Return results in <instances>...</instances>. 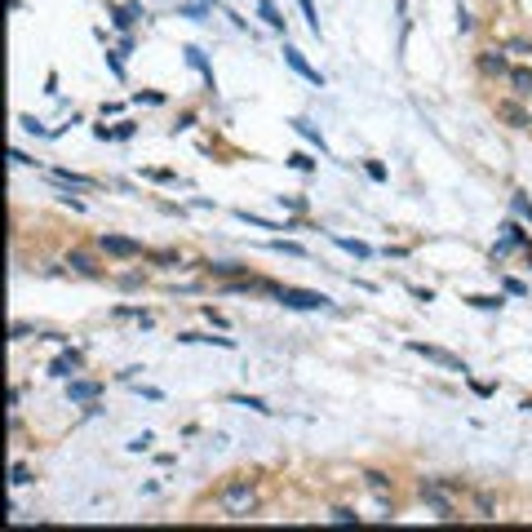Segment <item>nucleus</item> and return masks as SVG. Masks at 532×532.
Returning <instances> with one entry per match:
<instances>
[{"label":"nucleus","mask_w":532,"mask_h":532,"mask_svg":"<svg viewBox=\"0 0 532 532\" xmlns=\"http://www.w3.org/2000/svg\"><path fill=\"white\" fill-rule=\"evenodd\" d=\"M275 297L284 302L288 311H329L333 306V297H324V293H311V288H275Z\"/></svg>","instance_id":"obj_1"},{"label":"nucleus","mask_w":532,"mask_h":532,"mask_svg":"<svg viewBox=\"0 0 532 532\" xmlns=\"http://www.w3.org/2000/svg\"><path fill=\"white\" fill-rule=\"evenodd\" d=\"M253 501H258V497H253V483L249 479H235L231 488H222V510L231 519H244L253 510Z\"/></svg>","instance_id":"obj_2"},{"label":"nucleus","mask_w":532,"mask_h":532,"mask_svg":"<svg viewBox=\"0 0 532 532\" xmlns=\"http://www.w3.org/2000/svg\"><path fill=\"white\" fill-rule=\"evenodd\" d=\"M98 249L111 253V258H142V240H129V235H116V231H102L98 235Z\"/></svg>","instance_id":"obj_3"},{"label":"nucleus","mask_w":532,"mask_h":532,"mask_svg":"<svg viewBox=\"0 0 532 532\" xmlns=\"http://www.w3.org/2000/svg\"><path fill=\"white\" fill-rule=\"evenodd\" d=\"M408 350L413 355H426V359H435V364H444V368H453V373H466V364L457 355H448V350H439V346H426V342H408Z\"/></svg>","instance_id":"obj_4"},{"label":"nucleus","mask_w":532,"mask_h":532,"mask_svg":"<svg viewBox=\"0 0 532 532\" xmlns=\"http://www.w3.org/2000/svg\"><path fill=\"white\" fill-rule=\"evenodd\" d=\"M284 63L293 67V71H297L302 80H311V84H315V89H324V76H320V71H315V67L306 63V58H302V49H293V45H284Z\"/></svg>","instance_id":"obj_5"},{"label":"nucleus","mask_w":532,"mask_h":532,"mask_svg":"<svg viewBox=\"0 0 532 532\" xmlns=\"http://www.w3.org/2000/svg\"><path fill=\"white\" fill-rule=\"evenodd\" d=\"M98 395H102V382H76V377H71V386H67L71 404H93Z\"/></svg>","instance_id":"obj_6"},{"label":"nucleus","mask_w":532,"mask_h":532,"mask_svg":"<svg viewBox=\"0 0 532 532\" xmlns=\"http://www.w3.org/2000/svg\"><path fill=\"white\" fill-rule=\"evenodd\" d=\"M76 373H80V350H63V355H58L54 359V364H49V377H76Z\"/></svg>","instance_id":"obj_7"},{"label":"nucleus","mask_w":532,"mask_h":532,"mask_svg":"<svg viewBox=\"0 0 532 532\" xmlns=\"http://www.w3.org/2000/svg\"><path fill=\"white\" fill-rule=\"evenodd\" d=\"M138 18H147V9H142L138 0H133V5H111V22H116L120 31H125V27H133Z\"/></svg>","instance_id":"obj_8"},{"label":"nucleus","mask_w":532,"mask_h":532,"mask_svg":"<svg viewBox=\"0 0 532 532\" xmlns=\"http://www.w3.org/2000/svg\"><path fill=\"white\" fill-rule=\"evenodd\" d=\"M187 63H191V67H196L200 76H204V84H209V89H217V80H213V67H209V58H204V54L196 49V45H187Z\"/></svg>","instance_id":"obj_9"},{"label":"nucleus","mask_w":532,"mask_h":532,"mask_svg":"<svg viewBox=\"0 0 532 532\" xmlns=\"http://www.w3.org/2000/svg\"><path fill=\"white\" fill-rule=\"evenodd\" d=\"M293 129L311 142V147H320V155H329V142H324V133H320L315 125H311V120H293Z\"/></svg>","instance_id":"obj_10"},{"label":"nucleus","mask_w":532,"mask_h":532,"mask_svg":"<svg viewBox=\"0 0 532 532\" xmlns=\"http://www.w3.org/2000/svg\"><path fill=\"white\" fill-rule=\"evenodd\" d=\"M178 342H204V346H222V350H235V342L231 337H209V333H178Z\"/></svg>","instance_id":"obj_11"},{"label":"nucleus","mask_w":532,"mask_h":532,"mask_svg":"<svg viewBox=\"0 0 532 532\" xmlns=\"http://www.w3.org/2000/svg\"><path fill=\"white\" fill-rule=\"evenodd\" d=\"M231 404H235V408H249V413H262V417H271V413H275V408L266 404V399H253V395H231Z\"/></svg>","instance_id":"obj_12"},{"label":"nucleus","mask_w":532,"mask_h":532,"mask_svg":"<svg viewBox=\"0 0 532 532\" xmlns=\"http://www.w3.org/2000/svg\"><path fill=\"white\" fill-rule=\"evenodd\" d=\"M54 182H63V187H80V191H93V187H98V182H93V178L67 173V169H54Z\"/></svg>","instance_id":"obj_13"},{"label":"nucleus","mask_w":532,"mask_h":532,"mask_svg":"<svg viewBox=\"0 0 532 532\" xmlns=\"http://www.w3.org/2000/svg\"><path fill=\"white\" fill-rule=\"evenodd\" d=\"M510 84H515L519 98H532V71H528V67H515V71H510Z\"/></svg>","instance_id":"obj_14"},{"label":"nucleus","mask_w":532,"mask_h":532,"mask_svg":"<svg viewBox=\"0 0 532 532\" xmlns=\"http://www.w3.org/2000/svg\"><path fill=\"white\" fill-rule=\"evenodd\" d=\"M258 14L266 18V27H275V31H284V18H280V9H275V0H262V5H258Z\"/></svg>","instance_id":"obj_15"},{"label":"nucleus","mask_w":532,"mask_h":532,"mask_svg":"<svg viewBox=\"0 0 532 532\" xmlns=\"http://www.w3.org/2000/svg\"><path fill=\"white\" fill-rule=\"evenodd\" d=\"M235 217H240V222H249V226H258V231H284L280 222H266V217H258V213H249V209H240Z\"/></svg>","instance_id":"obj_16"},{"label":"nucleus","mask_w":532,"mask_h":532,"mask_svg":"<svg viewBox=\"0 0 532 532\" xmlns=\"http://www.w3.org/2000/svg\"><path fill=\"white\" fill-rule=\"evenodd\" d=\"M333 244H337V249H346V253H355V258H373V249H368V244H359V240H346V235H333Z\"/></svg>","instance_id":"obj_17"},{"label":"nucleus","mask_w":532,"mask_h":532,"mask_svg":"<svg viewBox=\"0 0 532 532\" xmlns=\"http://www.w3.org/2000/svg\"><path fill=\"white\" fill-rule=\"evenodd\" d=\"M271 249H275V253H288V258H306V249L293 244V240H271Z\"/></svg>","instance_id":"obj_18"},{"label":"nucleus","mask_w":532,"mask_h":532,"mask_svg":"<svg viewBox=\"0 0 532 532\" xmlns=\"http://www.w3.org/2000/svg\"><path fill=\"white\" fill-rule=\"evenodd\" d=\"M510 209H515V213H519V217H524V222H532V200H528V196H524V191H519V196H515V200H510Z\"/></svg>","instance_id":"obj_19"},{"label":"nucleus","mask_w":532,"mask_h":532,"mask_svg":"<svg viewBox=\"0 0 532 532\" xmlns=\"http://www.w3.org/2000/svg\"><path fill=\"white\" fill-rule=\"evenodd\" d=\"M18 125L27 129V133H36V138H49V129H45V125H40L36 116H18Z\"/></svg>","instance_id":"obj_20"},{"label":"nucleus","mask_w":532,"mask_h":532,"mask_svg":"<svg viewBox=\"0 0 532 532\" xmlns=\"http://www.w3.org/2000/svg\"><path fill=\"white\" fill-rule=\"evenodd\" d=\"M470 306H479V311H501V297H483V293H475V297H466Z\"/></svg>","instance_id":"obj_21"},{"label":"nucleus","mask_w":532,"mask_h":532,"mask_svg":"<svg viewBox=\"0 0 532 532\" xmlns=\"http://www.w3.org/2000/svg\"><path fill=\"white\" fill-rule=\"evenodd\" d=\"M288 164H293L297 173H311V169H315V160H311V155H302V151H293V155H288Z\"/></svg>","instance_id":"obj_22"},{"label":"nucleus","mask_w":532,"mask_h":532,"mask_svg":"<svg viewBox=\"0 0 532 532\" xmlns=\"http://www.w3.org/2000/svg\"><path fill=\"white\" fill-rule=\"evenodd\" d=\"M71 266H76L80 275H93V271H98V266H93L89 258H84V253H71Z\"/></svg>","instance_id":"obj_23"},{"label":"nucleus","mask_w":532,"mask_h":532,"mask_svg":"<svg viewBox=\"0 0 532 532\" xmlns=\"http://www.w3.org/2000/svg\"><path fill=\"white\" fill-rule=\"evenodd\" d=\"M209 271H213V275H240L244 266H235V262H209Z\"/></svg>","instance_id":"obj_24"},{"label":"nucleus","mask_w":532,"mask_h":532,"mask_svg":"<svg viewBox=\"0 0 532 532\" xmlns=\"http://www.w3.org/2000/svg\"><path fill=\"white\" fill-rule=\"evenodd\" d=\"M297 5H302V14H306V22H311V31L320 36V18H315V5H311V0H297Z\"/></svg>","instance_id":"obj_25"},{"label":"nucleus","mask_w":532,"mask_h":532,"mask_svg":"<svg viewBox=\"0 0 532 532\" xmlns=\"http://www.w3.org/2000/svg\"><path fill=\"white\" fill-rule=\"evenodd\" d=\"M329 519H333V524H355L359 515H355V510H346V506H337V510H333Z\"/></svg>","instance_id":"obj_26"},{"label":"nucleus","mask_w":532,"mask_h":532,"mask_svg":"<svg viewBox=\"0 0 532 532\" xmlns=\"http://www.w3.org/2000/svg\"><path fill=\"white\" fill-rule=\"evenodd\" d=\"M483 71H506V58L501 54H483Z\"/></svg>","instance_id":"obj_27"},{"label":"nucleus","mask_w":532,"mask_h":532,"mask_svg":"<svg viewBox=\"0 0 532 532\" xmlns=\"http://www.w3.org/2000/svg\"><path fill=\"white\" fill-rule=\"evenodd\" d=\"M9 475H14V483H18V488H22V483H31V470L22 466V462H14V470H9Z\"/></svg>","instance_id":"obj_28"},{"label":"nucleus","mask_w":532,"mask_h":532,"mask_svg":"<svg viewBox=\"0 0 532 532\" xmlns=\"http://www.w3.org/2000/svg\"><path fill=\"white\" fill-rule=\"evenodd\" d=\"M364 169H368V178H373V182H386V164H377V160H368Z\"/></svg>","instance_id":"obj_29"},{"label":"nucleus","mask_w":532,"mask_h":532,"mask_svg":"<svg viewBox=\"0 0 532 532\" xmlns=\"http://www.w3.org/2000/svg\"><path fill=\"white\" fill-rule=\"evenodd\" d=\"M178 14H182V18H196V22H204V5H182Z\"/></svg>","instance_id":"obj_30"},{"label":"nucleus","mask_w":532,"mask_h":532,"mask_svg":"<svg viewBox=\"0 0 532 532\" xmlns=\"http://www.w3.org/2000/svg\"><path fill=\"white\" fill-rule=\"evenodd\" d=\"M107 67H111V76H116V80H125V67H120V58H116L111 49H107Z\"/></svg>","instance_id":"obj_31"},{"label":"nucleus","mask_w":532,"mask_h":532,"mask_svg":"<svg viewBox=\"0 0 532 532\" xmlns=\"http://www.w3.org/2000/svg\"><path fill=\"white\" fill-rule=\"evenodd\" d=\"M133 102H151V107H160L164 93H133Z\"/></svg>","instance_id":"obj_32"},{"label":"nucleus","mask_w":532,"mask_h":532,"mask_svg":"<svg viewBox=\"0 0 532 532\" xmlns=\"http://www.w3.org/2000/svg\"><path fill=\"white\" fill-rule=\"evenodd\" d=\"M9 333H14V342H22V337L31 333V324H22V320H18V324H14V329H9Z\"/></svg>","instance_id":"obj_33"},{"label":"nucleus","mask_w":532,"mask_h":532,"mask_svg":"<svg viewBox=\"0 0 532 532\" xmlns=\"http://www.w3.org/2000/svg\"><path fill=\"white\" fill-rule=\"evenodd\" d=\"M524 408H528V413H532V399H524Z\"/></svg>","instance_id":"obj_34"}]
</instances>
